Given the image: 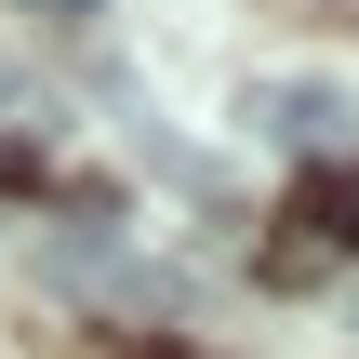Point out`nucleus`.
<instances>
[{
    "instance_id": "1",
    "label": "nucleus",
    "mask_w": 359,
    "mask_h": 359,
    "mask_svg": "<svg viewBox=\"0 0 359 359\" xmlns=\"http://www.w3.org/2000/svg\"><path fill=\"white\" fill-rule=\"evenodd\" d=\"M346 120L359 107L333 93V80H266V93H253V133H280V147H333Z\"/></svg>"
},
{
    "instance_id": "3",
    "label": "nucleus",
    "mask_w": 359,
    "mask_h": 359,
    "mask_svg": "<svg viewBox=\"0 0 359 359\" xmlns=\"http://www.w3.org/2000/svg\"><path fill=\"white\" fill-rule=\"evenodd\" d=\"M27 13H93V0H27Z\"/></svg>"
},
{
    "instance_id": "2",
    "label": "nucleus",
    "mask_w": 359,
    "mask_h": 359,
    "mask_svg": "<svg viewBox=\"0 0 359 359\" xmlns=\"http://www.w3.org/2000/svg\"><path fill=\"white\" fill-rule=\"evenodd\" d=\"M333 226H346V240H359V187H346V200H333Z\"/></svg>"
}]
</instances>
